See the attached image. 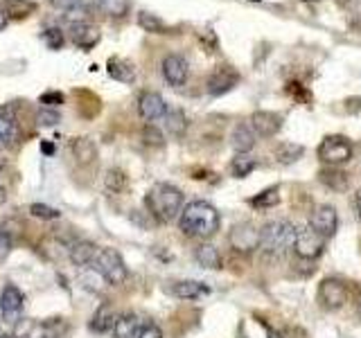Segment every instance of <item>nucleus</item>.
<instances>
[{
	"label": "nucleus",
	"mask_w": 361,
	"mask_h": 338,
	"mask_svg": "<svg viewBox=\"0 0 361 338\" xmlns=\"http://www.w3.org/2000/svg\"><path fill=\"white\" fill-rule=\"evenodd\" d=\"M219 225V212L208 201H190L178 214V228L185 237H195V239H210L212 234H217Z\"/></svg>",
	"instance_id": "f257e3e1"
},
{
	"label": "nucleus",
	"mask_w": 361,
	"mask_h": 338,
	"mask_svg": "<svg viewBox=\"0 0 361 338\" xmlns=\"http://www.w3.org/2000/svg\"><path fill=\"white\" fill-rule=\"evenodd\" d=\"M145 206L149 214L161 223L174 221L183 210V192L169 183H156L145 196Z\"/></svg>",
	"instance_id": "f03ea898"
},
{
	"label": "nucleus",
	"mask_w": 361,
	"mask_h": 338,
	"mask_svg": "<svg viewBox=\"0 0 361 338\" xmlns=\"http://www.w3.org/2000/svg\"><path fill=\"white\" fill-rule=\"evenodd\" d=\"M296 242V225L287 219L269 221L259 228V248L271 257H285Z\"/></svg>",
	"instance_id": "7ed1b4c3"
},
{
	"label": "nucleus",
	"mask_w": 361,
	"mask_h": 338,
	"mask_svg": "<svg viewBox=\"0 0 361 338\" xmlns=\"http://www.w3.org/2000/svg\"><path fill=\"white\" fill-rule=\"evenodd\" d=\"M90 268H95L102 275V280L111 287H120V284H124V280L129 277V270H127V264H124L122 255L118 251H113V248H99L95 262Z\"/></svg>",
	"instance_id": "20e7f679"
},
{
	"label": "nucleus",
	"mask_w": 361,
	"mask_h": 338,
	"mask_svg": "<svg viewBox=\"0 0 361 338\" xmlns=\"http://www.w3.org/2000/svg\"><path fill=\"white\" fill-rule=\"evenodd\" d=\"M319 161L325 167H338L345 165L353 158V144L345 140L343 135H327V138L319 144Z\"/></svg>",
	"instance_id": "39448f33"
},
{
	"label": "nucleus",
	"mask_w": 361,
	"mask_h": 338,
	"mask_svg": "<svg viewBox=\"0 0 361 338\" xmlns=\"http://www.w3.org/2000/svg\"><path fill=\"white\" fill-rule=\"evenodd\" d=\"M325 248V239L316 232L312 225H300L296 228V242H293V251L302 259H316Z\"/></svg>",
	"instance_id": "423d86ee"
},
{
	"label": "nucleus",
	"mask_w": 361,
	"mask_h": 338,
	"mask_svg": "<svg viewBox=\"0 0 361 338\" xmlns=\"http://www.w3.org/2000/svg\"><path fill=\"white\" fill-rule=\"evenodd\" d=\"M319 302L323 309H341L348 302V287L336 277H325L319 284Z\"/></svg>",
	"instance_id": "0eeeda50"
},
{
	"label": "nucleus",
	"mask_w": 361,
	"mask_h": 338,
	"mask_svg": "<svg viewBox=\"0 0 361 338\" xmlns=\"http://www.w3.org/2000/svg\"><path fill=\"white\" fill-rule=\"evenodd\" d=\"M228 244L235 253H253L255 248H259V230L253 223H237L228 234Z\"/></svg>",
	"instance_id": "6e6552de"
},
{
	"label": "nucleus",
	"mask_w": 361,
	"mask_h": 338,
	"mask_svg": "<svg viewBox=\"0 0 361 338\" xmlns=\"http://www.w3.org/2000/svg\"><path fill=\"white\" fill-rule=\"evenodd\" d=\"M23 307H25V293H23L16 284H7L3 291H0V313H3V318L9 325L18 323Z\"/></svg>",
	"instance_id": "1a4fd4ad"
},
{
	"label": "nucleus",
	"mask_w": 361,
	"mask_h": 338,
	"mask_svg": "<svg viewBox=\"0 0 361 338\" xmlns=\"http://www.w3.org/2000/svg\"><path fill=\"white\" fill-rule=\"evenodd\" d=\"M18 138H20V127H18L14 104L0 106V149L14 146L18 142Z\"/></svg>",
	"instance_id": "9d476101"
},
{
	"label": "nucleus",
	"mask_w": 361,
	"mask_h": 338,
	"mask_svg": "<svg viewBox=\"0 0 361 338\" xmlns=\"http://www.w3.org/2000/svg\"><path fill=\"white\" fill-rule=\"evenodd\" d=\"M237 84H240V73L233 70V68L224 65V68H217L206 82V88L212 97H221L226 95L228 90H233Z\"/></svg>",
	"instance_id": "9b49d317"
},
{
	"label": "nucleus",
	"mask_w": 361,
	"mask_h": 338,
	"mask_svg": "<svg viewBox=\"0 0 361 338\" xmlns=\"http://www.w3.org/2000/svg\"><path fill=\"white\" fill-rule=\"evenodd\" d=\"M310 225L323 239H330L338 228V214L332 206H319L310 217Z\"/></svg>",
	"instance_id": "f8f14e48"
},
{
	"label": "nucleus",
	"mask_w": 361,
	"mask_h": 338,
	"mask_svg": "<svg viewBox=\"0 0 361 338\" xmlns=\"http://www.w3.org/2000/svg\"><path fill=\"white\" fill-rule=\"evenodd\" d=\"M163 77L169 86H183L190 77V65L180 54H167L163 59Z\"/></svg>",
	"instance_id": "ddd939ff"
},
{
	"label": "nucleus",
	"mask_w": 361,
	"mask_h": 338,
	"mask_svg": "<svg viewBox=\"0 0 361 338\" xmlns=\"http://www.w3.org/2000/svg\"><path fill=\"white\" fill-rule=\"evenodd\" d=\"M251 129L259 138H274L282 129V118L274 111H255L251 115Z\"/></svg>",
	"instance_id": "4468645a"
},
{
	"label": "nucleus",
	"mask_w": 361,
	"mask_h": 338,
	"mask_svg": "<svg viewBox=\"0 0 361 338\" xmlns=\"http://www.w3.org/2000/svg\"><path fill=\"white\" fill-rule=\"evenodd\" d=\"M138 113H140L142 120L156 122V120H163L165 118L167 104H165V99L158 95V93H152V90H147V93H142L140 99H138Z\"/></svg>",
	"instance_id": "2eb2a0df"
},
{
	"label": "nucleus",
	"mask_w": 361,
	"mask_h": 338,
	"mask_svg": "<svg viewBox=\"0 0 361 338\" xmlns=\"http://www.w3.org/2000/svg\"><path fill=\"white\" fill-rule=\"evenodd\" d=\"M71 41L82 50H90L99 41V30L90 25L88 20H75L71 23Z\"/></svg>",
	"instance_id": "dca6fc26"
},
{
	"label": "nucleus",
	"mask_w": 361,
	"mask_h": 338,
	"mask_svg": "<svg viewBox=\"0 0 361 338\" xmlns=\"http://www.w3.org/2000/svg\"><path fill=\"white\" fill-rule=\"evenodd\" d=\"M169 293L180 300H197V298L208 296L210 287H206L203 282H197V280H180L169 287Z\"/></svg>",
	"instance_id": "f3484780"
},
{
	"label": "nucleus",
	"mask_w": 361,
	"mask_h": 338,
	"mask_svg": "<svg viewBox=\"0 0 361 338\" xmlns=\"http://www.w3.org/2000/svg\"><path fill=\"white\" fill-rule=\"evenodd\" d=\"M99 246H95L93 242H77L71 246V262L79 268H90L97 257Z\"/></svg>",
	"instance_id": "a211bd4d"
},
{
	"label": "nucleus",
	"mask_w": 361,
	"mask_h": 338,
	"mask_svg": "<svg viewBox=\"0 0 361 338\" xmlns=\"http://www.w3.org/2000/svg\"><path fill=\"white\" fill-rule=\"evenodd\" d=\"M231 146L237 154H248L255 146V131L251 129V124H237L231 133Z\"/></svg>",
	"instance_id": "6ab92c4d"
},
{
	"label": "nucleus",
	"mask_w": 361,
	"mask_h": 338,
	"mask_svg": "<svg viewBox=\"0 0 361 338\" xmlns=\"http://www.w3.org/2000/svg\"><path fill=\"white\" fill-rule=\"evenodd\" d=\"M140 318L135 313H122L113 325V338H138L140 334Z\"/></svg>",
	"instance_id": "aec40b11"
},
{
	"label": "nucleus",
	"mask_w": 361,
	"mask_h": 338,
	"mask_svg": "<svg viewBox=\"0 0 361 338\" xmlns=\"http://www.w3.org/2000/svg\"><path fill=\"white\" fill-rule=\"evenodd\" d=\"M106 70L113 79H116V82H122V84H131L135 79L133 63L127 59H120V56H111L109 63H106Z\"/></svg>",
	"instance_id": "412c9836"
},
{
	"label": "nucleus",
	"mask_w": 361,
	"mask_h": 338,
	"mask_svg": "<svg viewBox=\"0 0 361 338\" xmlns=\"http://www.w3.org/2000/svg\"><path fill=\"white\" fill-rule=\"evenodd\" d=\"M195 259H197V262H199L203 268H212V270H219V268H221V264H224L221 253L217 251V246L206 244V242L197 246Z\"/></svg>",
	"instance_id": "4be33fe9"
},
{
	"label": "nucleus",
	"mask_w": 361,
	"mask_h": 338,
	"mask_svg": "<svg viewBox=\"0 0 361 338\" xmlns=\"http://www.w3.org/2000/svg\"><path fill=\"white\" fill-rule=\"evenodd\" d=\"M116 318L118 315L113 313V307L111 304H99V309L95 311L93 320H90V330L97 332V334H106V332H113V325H116Z\"/></svg>",
	"instance_id": "5701e85b"
},
{
	"label": "nucleus",
	"mask_w": 361,
	"mask_h": 338,
	"mask_svg": "<svg viewBox=\"0 0 361 338\" xmlns=\"http://www.w3.org/2000/svg\"><path fill=\"white\" fill-rule=\"evenodd\" d=\"M0 5H3L9 20H23L37 9V3H32V0H3Z\"/></svg>",
	"instance_id": "b1692460"
},
{
	"label": "nucleus",
	"mask_w": 361,
	"mask_h": 338,
	"mask_svg": "<svg viewBox=\"0 0 361 338\" xmlns=\"http://www.w3.org/2000/svg\"><path fill=\"white\" fill-rule=\"evenodd\" d=\"M319 180L334 192H345L348 189V176L338 167H323L319 172Z\"/></svg>",
	"instance_id": "393cba45"
},
{
	"label": "nucleus",
	"mask_w": 361,
	"mask_h": 338,
	"mask_svg": "<svg viewBox=\"0 0 361 338\" xmlns=\"http://www.w3.org/2000/svg\"><path fill=\"white\" fill-rule=\"evenodd\" d=\"M71 149H73V156H75V161H77L79 165L93 163V161H95V156H97L95 144L90 142L88 138H75V140L71 142Z\"/></svg>",
	"instance_id": "a878e982"
},
{
	"label": "nucleus",
	"mask_w": 361,
	"mask_h": 338,
	"mask_svg": "<svg viewBox=\"0 0 361 338\" xmlns=\"http://www.w3.org/2000/svg\"><path fill=\"white\" fill-rule=\"evenodd\" d=\"M302 154H305V146H302V144H296V142H280V144L276 146V149H274L276 163H280V165H291V163H296Z\"/></svg>",
	"instance_id": "bb28decb"
},
{
	"label": "nucleus",
	"mask_w": 361,
	"mask_h": 338,
	"mask_svg": "<svg viewBox=\"0 0 361 338\" xmlns=\"http://www.w3.org/2000/svg\"><path fill=\"white\" fill-rule=\"evenodd\" d=\"M165 127L167 131L176 135V138H180L185 131H188V118H185V113L180 111V108H167L165 113Z\"/></svg>",
	"instance_id": "cd10ccee"
},
{
	"label": "nucleus",
	"mask_w": 361,
	"mask_h": 338,
	"mask_svg": "<svg viewBox=\"0 0 361 338\" xmlns=\"http://www.w3.org/2000/svg\"><path fill=\"white\" fill-rule=\"evenodd\" d=\"M93 3H95V7L99 11H104V14L111 16V18L127 16L129 14V7H131L129 0H93Z\"/></svg>",
	"instance_id": "c85d7f7f"
},
{
	"label": "nucleus",
	"mask_w": 361,
	"mask_h": 338,
	"mask_svg": "<svg viewBox=\"0 0 361 338\" xmlns=\"http://www.w3.org/2000/svg\"><path fill=\"white\" fill-rule=\"evenodd\" d=\"M255 167H257L255 158H251L248 154H237L233 161H231V174L235 178H246Z\"/></svg>",
	"instance_id": "c756f323"
},
{
	"label": "nucleus",
	"mask_w": 361,
	"mask_h": 338,
	"mask_svg": "<svg viewBox=\"0 0 361 338\" xmlns=\"http://www.w3.org/2000/svg\"><path fill=\"white\" fill-rule=\"evenodd\" d=\"M138 25L145 32H149V34H165L167 32L165 23L158 18L156 14H149V11H140V14H138Z\"/></svg>",
	"instance_id": "7c9ffc66"
},
{
	"label": "nucleus",
	"mask_w": 361,
	"mask_h": 338,
	"mask_svg": "<svg viewBox=\"0 0 361 338\" xmlns=\"http://www.w3.org/2000/svg\"><path fill=\"white\" fill-rule=\"evenodd\" d=\"M280 203V187H269L264 192H259L255 199H251L253 208H274Z\"/></svg>",
	"instance_id": "2f4dec72"
},
{
	"label": "nucleus",
	"mask_w": 361,
	"mask_h": 338,
	"mask_svg": "<svg viewBox=\"0 0 361 338\" xmlns=\"http://www.w3.org/2000/svg\"><path fill=\"white\" fill-rule=\"evenodd\" d=\"M104 185L109 192L118 194V192H122L124 187H127V174H124L122 169H109L106 176H104Z\"/></svg>",
	"instance_id": "473e14b6"
},
{
	"label": "nucleus",
	"mask_w": 361,
	"mask_h": 338,
	"mask_svg": "<svg viewBox=\"0 0 361 338\" xmlns=\"http://www.w3.org/2000/svg\"><path fill=\"white\" fill-rule=\"evenodd\" d=\"M30 212H32V217L43 219V221H54V219H59V217H61V212H59V210H54V208H50V206H43V203H32V206H30Z\"/></svg>",
	"instance_id": "72a5a7b5"
},
{
	"label": "nucleus",
	"mask_w": 361,
	"mask_h": 338,
	"mask_svg": "<svg viewBox=\"0 0 361 338\" xmlns=\"http://www.w3.org/2000/svg\"><path fill=\"white\" fill-rule=\"evenodd\" d=\"M41 39H43V43L48 45L50 50H61V45H63V32L59 30V27H50V30H45L43 34H41Z\"/></svg>",
	"instance_id": "f704fd0d"
},
{
	"label": "nucleus",
	"mask_w": 361,
	"mask_h": 338,
	"mask_svg": "<svg viewBox=\"0 0 361 338\" xmlns=\"http://www.w3.org/2000/svg\"><path fill=\"white\" fill-rule=\"evenodd\" d=\"M59 122H61V115L54 108H45L43 106L37 113V124H39V127H54V124H59Z\"/></svg>",
	"instance_id": "c9c22d12"
},
{
	"label": "nucleus",
	"mask_w": 361,
	"mask_h": 338,
	"mask_svg": "<svg viewBox=\"0 0 361 338\" xmlns=\"http://www.w3.org/2000/svg\"><path fill=\"white\" fill-rule=\"evenodd\" d=\"M142 138H145L147 144H152V146H161V144L165 142V140H163V133L158 131L156 127H152V124H147V127H145Z\"/></svg>",
	"instance_id": "e433bc0d"
},
{
	"label": "nucleus",
	"mask_w": 361,
	"mask_h": 338,
	"mask_svg": "<svg viewBox=\"0 0 361 338\" xmlns=\"http://www.w3.org/2000/svg\"><path fill=\"white\" fill-rule=\"evenodd\" d=\"M11 248H14V242H11V234L7 230L0 228V264L5 262V259L9 257Z\"/></svg>",
	"instance_id": "4c0bfd02"
},
{
	"label": "nucleus",
	"mask_w": 361,
	"mask_h": 338,
	"mask_svg": "<svg viewBox=\"0 0 361 338\" xmlns=\"http://www.w3.org/2000/svg\"><path fill=\"white\" fill-rule=\"evenodd\" d=\"M39 101H41V104H43L45 108H52V106H56V104H63V95H61V93H56V90H50V93H43Z\"/></svg>",
	"instance_id": "58836bf2"
},
{
	"label": "nucleus",
	"mask_w": 361,
	"mask_h": 338,
	"mask_svg": "<svg viewBox=\"0 0 361 338\" xmlns=\"http://www.w3.org/2000/svg\"><path fill=\"white\" fill-rule=\"evenodd\" d=\"M138 338H163V332H161V327H158V325L149 323V325H145L140 330Z\"/></svg>",
	"instance_id": "ea45409f"
},
{
	"label": "nucleus",
	"mask_w": 361,
	"mask_h": 338,
	"mask_svg": "<svg viewBox=\"0 0 361 338\" xmlns=\"http://www.w3.org/2000/svg\"><path fill=\"white\" fill-rule=\"evenodd\" d=\"M50 3H52V7H56V9L73 11V9H77L79 5H82V0H50Z\"/></svg>",
	"instance_id": "a19ab883"
},
{
	"label": "nucleus",
	"mask_w": 361,
	"mask_h": 338,
	"mask_svg": "<svg viewBox=\"0 0 361 338\" xmlns=\"http://www.w3.org/2000/svg\"><path fill=\"white\" fill-rule=\"evenodd\" d=\"M355 210H357V217L361 219V189L355 192Z\"/></svg>",
	"instance_id": "79ce46f5"
},
{
	"label": "nucleus",
	"mask_w": 361,
	"mask_h": 338,
	"mask_svg": "<svg viewBox=\"0 0 361 338\" xmlns=\"http://www.w3.org/2000/svg\"><path fill=\"white\" fill-rule=\"evenodd\" d=\"M7 23H9V18H7V14H5L3 5H0V32H3V30L7 27Z\"/></svg>",
	"instance_id": "37998d69"
},
{
	"label": "nucleus",
	"mask_w": 361,
	"mask_h": 338,
	"mask_svg": "<svg viewBox=\"0 0 361 338\" xmlns=\"http://www.w3.org/2000/svg\"><path fill=\"white\" fill-rule=\"evenodd\" d=\"M41 151H43L45 156H52V154H54V146H52V142H41Z\"/></svg>",
	"instance_id": "c03bdc74"
},
{
	"label": "nucleus",
	"mask_w": 361,
	"mask_h": 338,
	"mask_svg": "<svg viewBox=\"0 0 361 338\" xmlns=\"http://www.w3.org/2000/svg\"><path fill=\"white\" fill-rule=\"evenodd\" d=\"M355 302H357V313H359V318H361V293H359V298Z\"/></svg>",
	"instance_id": "a18cd8bd"
},
{
	"label": "nucleus",
	"mask_w": 361,
	"mask_h": 338,
	"mask_svg": "<svg viewBox=\"0 0 361 338\" xmlns=\"http://www.w3.org/2000/svg\"><path fill=\"white\" fill-rule=\"evenodd\" d=\"M5 199V187H3V183H0V201Z\"/></svg>",
	"instance_id": "49530a36"
},
{
	"label": "nucleus",
	"mask_w": 361,
	"mask_h": 338,
	"mask_svg": "<svg viewBox=\"0 0 361 338\" xmlns=\"http://www.w3.org/2000/svg\"><path fill=\"white\" fill-rule=\"evenodd\" d=\"M0 338H16V336H11V334H3V336H0Z\"/></svg>",
	"instance_id": "de8ad7c7"
},
{
	"label": "nucleus",
	"mask_w": 361,
	"mask_h": 338,
	"mask_svg": "<svg viewBox=\"0 0 361 338\" xmlns=\"http://www.w3.org/2000/svg\"><path fill=\"white\" fill-rule=\"evenodd\" d=\"M302 3H314V0H302Z\"/></svg>",
	"instance_id": "09e8293b"
},
{
	"label": "nucleus",
	"mask_w": 361,
	"mask_h": 338,
	"mask_svg": "<svg viewBox=\"0 0 361 338\" xmlns=\"http://www.w3.org/2000/svg\"><path fill=\"white\" fill-rule=\"evenodd\" d=\"M0 169H3V161H0Z\"/></svg>",
	"instance_id": "8fccbe9b"
},
{
	"label": "nucleus",
	"mask_w": 361,
	"mask_h": 338,
	"mask_svg": "<svg viewBox=\"0 0 361 338\" xmlns=\"http://www.w3.org/2000/svg\"><path fill=\"white\" fill-rule=\"evenodd\" d=\"M253 3H257V0H253Z\"/></svg>",
	"instance_id": "3c124183"
}]
</instances>
